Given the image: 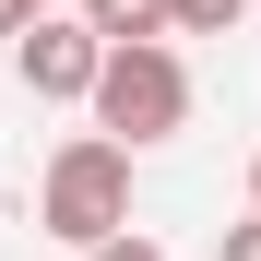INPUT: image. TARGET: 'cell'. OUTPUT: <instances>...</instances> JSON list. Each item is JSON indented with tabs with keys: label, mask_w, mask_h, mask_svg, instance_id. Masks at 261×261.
Masks as SVG:
<instances>
[{
	"label": "cell",
	"mask_w": 261,
	"mask_h": 261,
	"mask_svg": "<svg viewBox=\"0 0 261 261\" xmlns=\"http://www.w3.org/2000/svg\"><path fill=\"white\" fill-rule=\"evenodd\" d=\"M36 226L71 238V249L130 238V143H107V130L60 143V154H48V178H36Z\"/></svg>",
	"instance_id": "cell-1"
},
{
	"label": "cell",
	"mask_w": 261,
	"mask_h": 261,
	"mask_svg": "<svg viewBox=\"0 0 261 261\" xmlns=\"http://www.w3.org/2000/svg\"><path fill=\"white\" fill-rule=\"evenodd\" d=\"M95 119H107V143H166V130L190 119V71H178V48H107Z\"/></svg>",
	"instance_id": "cell-2"
},
{
	"label": "cell",
	"mask_w": 261,
	"mask_h": 261,
	"mask_svg": "<svg viewBox=\"0 0 261 261\" xmlns=\"http://www.w3.org/2000/svg\"><path fill=\"white\" fill-rule=\"evenodd\" d=\"M83 24H95L107 48H166V36H178V0H83Z\"/></svg>",
	"instance_id": "cell-4"
},
{
	"label": "cell",
	"mask_w": 261,
	"mask_h": 261,
	"mask_svg": "<svg viewBox=\"0 0 261 261\" xmlns=\"http://www.w3.org/2000/svg\"><path fill=\"white\" fill-rule=\"evenodd\" d=\"M83 261H166L154 238H107V249H83Z\"/></svg>",
	"instance_id": "cell-8"
},
{
	"label": "cell",
	"mask_w": 261,
	"mask_h": 261,
	"mask_svg": "<svg viewBox=\"0 0 261 261\" xmlns=\"http://www.w3.org/2000/svg\"><path fill=\"white\" fill-rule=\"evenodd\" d=\"M12 71H24V95H48V107H95V83H107V36L48 12V24L12 48Z\"/></svg>",
	"instance_id": "cell-3"
},
{
	"label": "cell",
	"mask_w": 261,
	"mask_h": 261,
	"mask_svg": "<svg viewBox=\"0 0 261 261\" xmlns=\"http://www.w3.org/2000/svg\"><path fill=\"white\" fill-rule=\"evenodd\" d=\"M48 24V0H0V36H36Z\"/></svg>",
	"instance_id": "cell-7"
},
{
	"label": "cell",
	"mask_w": 261,
	"mask_h": 261,
	"mask_svg": "<svg viewBox=\"0 0 261 261\" xmlns=\"http://www.w3.org/2000/svg\"><path fill=\"white\" fill-rule=\"evenodd\" d=\"M238 12H249V0H178V36H226Z\"/></svg>",
	"instance_id": "cell-5"
},
{
	"label": "cell",
	"mask_w": 261,
	"mask_h": 261,
	"mask_svg": "<svg viewBox=\"0 0 261 261\" xmlns=\"http://www.w3.org/2000/svg\"><path fill=\"white\" fill-rule=\"evenodd\" d=\"M214 261H261V214H249V226H226V238H214Z\"/></svg>",
	"instance_id": "cell-6"
},
{
	"label": "cell",
	"mask_w": 261,
	"mask_h": 261,
	"mask_svg": "<svg viewBox=\"0 0 261 261\" xmlns=\"http://www.w3.org/2000/svg\"><path fill=\"white\" fill-rule=\"evenodd\" d=\"M249 190H261V166H249Z\"/></svg>",
	"instance_id": "cell-9"
}]
</instances>
